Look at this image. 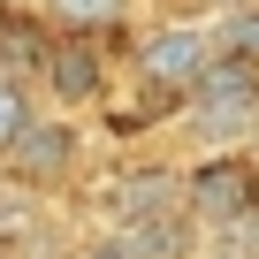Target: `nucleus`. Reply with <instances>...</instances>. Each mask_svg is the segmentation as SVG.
<instances>
[{"mask_svg":"<svg viewBox=\"0 0 259 259\" xmlns=\"http://www.w3.org/2000/svg\"><path fill=\"white\" fill-rule=\"evenodd\" d=\"M183 206H191L198 221H213V229L251 221V213H259V160H251V153H221V160H206L198 176H183Z\"/></svg>","mask_w":259,"mask_h":259,"instance_id":"nucleus-1","label":"nucleus"},{"mask_svg":"<svg viewBox=\"0 0 259 259\" xmlns=\"http://www.w3.org/2000/svg\"><path fill=\"white\" fill-rule=\"evenodd\" d=\"M213 54H221V46H213V31H206V23H160V31L138 46V76L183 99V84H191Z\"/></svg>","mask_w":259,"mask_h":259,"instance_id":"nucleus-2","label":"nucleus"},{"mask_svg":"<svg viewBox=\"0 0 259 259\" xmlns=\"http://www.w3.org/2000/svg\"><path fill=\"white\" fill-rule=\"evenodd\" d=\"M183 107H191L198 122H244V114H259V69L236 61V54H213V61L183 84Z\"/></svg>","mask_w":259,"mask_h":259,"instance_id":"nucleus-3","label":"nucleus"},{"mask_svg":"<svg viewBox=\"0 0 259 259\" xmlns=\"http://www.w3.org/2000/svg\"><path fill=\"white\" fill-rule=\"evenodd\" d=\"M38 76H46V92H54L61 107H92V99L107 92V69H99V54H92L84 38H54V46L38 54Z\"/></svg>","mask_w":259,"mask_h":259,"instance_id":"nucleus-4","label":"nucleus"},{"mask_svg":"<svg viewBox=\"0 0 259 259\" xmlns=\"http://www.w3.org/2000/svg\"><path fill=\"white\" fill-rule=\"evenodd\" d=\"M69 160H76V138H69L61 122H38V114H31L23 138H16V153H8V168H16V183H23V191L61 183V176H69Z\"/></svg>","mask_w":259,"mask_h":259,"instance_id":"nucleus-5","label":"nucleus"},{"mask_svg":"<svg viewBox=\"0 0 259 259\" xmlns=\"http://www.w3.org/2000/svg\"><path fill=\"white\" fill-rule=\"evenodd\" d=\"M130 259H183L191 251V221L183 213H168V221H122V236H114Z\"/></svg>","mask_w":259,"mask_h":259,"instance_id":"nucleus-6","label":"nucleus"},{"mask_svg":"<svg viewBox=\"0 0 259 259\" xmlns=\"http://www.w3.org/2000/svg\"><path fill=\"white\" fill-rule=\"evenodd\" d=\"M46 16H54L69 38H84V31H114V23L130 16V0H46Z\"/></svg>","mask_w":259,"mask_h":259,"instance_id":"nucleus-7","label":"nucleus"},{"mask_svg":"<svg viewBox=\"0 0 259 259\" xmlns=\"http://www.w3.org/2000/svg\"><path fill=\"white\" fill-rule=\"evenodd\" d=\"M213 46L259 69V0H244V8H229V23H213Z\"/></svg>","mask_w":259,"mask_h":259,"instance_id":"nucleus-8","label":"nucleus"},{"mask_svg":"<svg viewBox=\"0 0 259 259\" xmlns=\"http://www.w3.org/2000/svg\"><path fill=\"white\" fill-rule=\"evenodd\" d=\"M23 130H31V99H23V84H16V76H0V160L16 153Z\"/></svg>","mask_w":259,"mask_h":259,"instance_id":"nucleus-9","label":"nucleus"},{"mask_svg":"<svg viewBox=\"0 0 259 259\" xmlns=\"http://www.w3.org/2000/svg\"><path fill=\"white\" fill-rule=\"evenodd\" d=\"M16 229H31V206L16 198V191H0V251H8V236Z\"/></svg>","mask_w":259,"mask_h":259,"instance_id":"nucleus-10","label":"nucleus"},{"mask_svg":"<svg viewBox=\"0 0 259 259\" xmlns=\"http://www.w3.org/2000/svg\"><path fill=\"white\" fill-rule=\"evenodd\" d=\"M76 259H130V251H122V244H114V236H107V244H84V251H76Z\"/></svg>","mask_w":259,"mask_h":259,"instance_id":"nucleus-11","label":"nucleus"},{"mask_svg":"<svg viewBox=\"0 0 259 259\" xmlns=\"http://www.w3.org/2000/svg\"><path fill=\"white\" fill-rule=\"evenodd\" d=\"M229 8H244V0H229Z\"/></svg>","mask_w":259,"mask_h":259,"instance_id":"nucleus-12","label":"nucleus"},{"mask_svg":"<svg viewBox=\"0 0 259 259\" xmlns=\"http://www.w3.org/2000/svg\"><path fill=\"white\" fill-rule=\"evenodd\" d=\"M251 160H259V145H251Z\"/></svg>","mask_w":259,"mask_h":259,"instance_id":"nucleus-13","label":"nucleus"},{"mask_svg":"<svg viewBox=\"0 0 259 259\" xmlns=\"http://www.w3.org/2000/svg\"><path fill=\"white\" fill-rule=\"evenodd\" d=\"M0 259H8V251H0Z\"/></svg>","mask_w":259,"mask_h":259,"instance_id":"nucleus-14","label":"nucleus"}]
</instances>
